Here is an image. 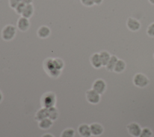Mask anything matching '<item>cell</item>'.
<instances>
[{
    "instance_id": "cell-1",
    "label": "cell",
    "mask_w": 154,
    "mask_h": 137,
    "mask_svg": "<svg viewBox=\"0 0 154 137\" xmlns=\"http://www.w3.org/2000/svg\"><path fill=\"white\" fill-rule=\"evenodd\" d=\"M56 102L55 95L52 92L45 93L41 98V103L43 108H49L54 106Z\"/></svg>"
},
{
    "instance_id": "cell-2",
    "label": "cell",
    "mask_w": 154,
    "mask_h": 137,
    "mask_svg": "<svg viewBox=\"0 0 154 137\" xmlns=\"http://www.w3.org/2000/svg\"><path fill=\"white\" fill-rule=\"evenodd\" d=\"M133 82L135 86L140 88H144L149 84V80L145 75L140 73L135 75L133 78Z\"/></svg>"
},
{
    "instance_id": "cell-3",
    "label": "cell",
    "mask_w": 154,
    "mask_h": 137,
    "mask_svg": "<svg viewBox=\"0 0 154 137\" xmlns=\"http://www.w3.org/2000/svg\"><path fill=\"white\" fill-rule=\"evenodd\" d=\"M86 99L91 104H97L100 102V96L99 93L94 90L91 89L86 92Z\"/></svg>"
},
{
    "instance_id": "cell-4",
    "label": "cell",
    "mask_w": 154,
    "mask_h": 137,
    "mask_svg": "<svg viewBox=\"0 0 154 137\" xmlns=\"http://www.w3.org/2000/svg\"><path fill=\"white\" fill-rule=\"evenodd\" d=\"M106 88V84L105 82L101 79H96L93 84V90L96 91L99 94H103Z\"/></svg>"
},
{
    "instance_id": "cell-5",
    "label": "cell",
    "mask_w": 154,
    "mask_h": 137,
    "mask_svg": "<svg viewBox=\"0 0 154 137\" xmlns=\"http://www.w3.org/2000/svg\"><path fill=\"white\" fill-rule=\"evenodd\" d=\"M126 26L131 31H138L141 28L140 22L134 17H129L126 20Z\"/></svg>"
},
{
    "instance_id": "cell-6",
    "label": "cell",
    "mask_w": 154,
    "mask_h": 137,
    "mask_svg": "<svg viewBox=\"0 0 154 137\" xmlns=\"http://www.w3.org/2000/svg\"><path fill=\"white\" fill-rule=\"evenodd\" d=\"M127 129L130 135L134 137H138L141 132V127L137 123H131L127 126Z\"/></svg>"
},
{
    "instance_id": "cell-7",
    "label": "cell",
    "mask_w": 154,
    "mask_h": 137,
    "mask_svg": "<svg viewBox=\"0 0 154 137\" xmlns=\"http://www.w3.org/2000/svg\"><path fill=\"white\" fill-rule=\"evenodd\" d=\"M15 34V28L11 25L6 26L2 30V37L5 40L12 39Z\"/></svg>"
},
{
    "instance_id": "cell-8",
    "label": "cell",
    "mask_w": 154,
    "mask_h": 137,
    "mask_svg": "<svg viewBox=\"0 0 154 137\" xmlns=\"http://www.w3.org/2000/svg\"><path fill=\"white\" fill-rule=\"evenodd\" d=\"M91 133L93 136H99L102 134L103 132V126L99 123H94L90 125Z\"/></svg>"
},
{
    "instance_id": "cell-9",
    "label": "cell",
    "mask_w": 154,
    "mask_h": 137,
    "mask_svg": "<svg viewBox=\"0 0 154 137\" xmlns=\"http://www.w3.org/2000/svg\"><path fill=\"white\" fill-rule=\"evenodd\" d=\"M78 131L82 137H90L91 135L90 126L87 124H82L79 125L78 128Z\"/></svg>"
},
{
    "instance_id": "cell-10",
    "label": "cell",
    "mask_w": 154,
    "mask_h": 137,
    "mask_svg": "<svg viewBox=\"0 0 154 137\" xmlns=\"http://www.w3.org/2000/svg\"><path fill=\"white\" fill-rule=\"evenodd\" d=\"M90 62L91 65L96 68H99L102 66L99 53H95L93 54L90 58Z\"/></svg>"
},
{
    "instance_id": "cell-11",
    "label": "cell",
    "mask_w": 154,
    "mask_h": 137,
    "mask_svg": "<svg viewBox=\"0 0 154 137\" xmlns=\"http://www.w3.org/2000/svg\"><path fill=\"white\" fill-rule=\"evenodd\" d=\"M48 117V108H42L37 111L35 115V119L37 121H40L44 118Z\"/></svg>"
},
{
    "instance_id": "cell-12",
    "label": "cell",
    "mask_w": 154,
    "mask_h": 137,
    "mask_svg": "<svg viewBox=\"0 0 154 137\" xmlns=\"http://www.w3.org/2000/svg\"><path fill=\"white\" fill-rule=\"evenodd\" d=\"M53 121L51 120L49 118H44L38 121V127L44 130H46L49 129L53 124Z\"/></svg>"
},
{
    "instance_id": "cell-13",
    "label": "cell",
    "mask_w": 154,
    "mask_h": 137,
    "mask_svg": "<svg viewBox=\"0 0 154 137\" xmlns=\"http://www.w3.org/2000/svg\"><path fill=\"white\" fill-rule=\"evenodd\" d=\"M99 56H100V58L101 60L102 65L103 66H106L111 58V55L109 54V53L108 52L103 50V51H102L100 52Z\"/></svg>"
},
{
    "instance_id": "cell-14",
    "label": "cell",
    "mask_w": 154,
    "mask_h": 137,
    "mask_svg": "<svg viewBox=\"0 0 154 137\" xmlns=\"http://www.w3.org/2000/svg\"><path fill=\"white\" fill-rule=\"evenodd\" d=\"M126 68V63L122 59H118L114 68V72L117 73L123 72Z\"/></svg>"
},
{
    "instance_id": "cell-15",
    "label": "cell",
    "mask_w": 154,
    "mask_h": 137,
    "mask_svg": "<svg viewBox=\"0 0 154 137\" xmlns=\"http://www.w3.org/2000/svg\"><path fill=\"white\" fill-rule=\"evenodd\" d=\"M17 26L20 30L23 31H26L29 26V22L28 19L25 17L20 18V19L18 20Z\"/></svg>"
},
{
    "instance_id": "cell-16",
    "label": "cell",
    "mask_w": 154,
    "mask_h": 137,
    "mask_svg": "<svg viewBox=\"0 0 154 137\" xmlns=\"http://www.w3.org/2000/svg\"><path fill=\"white\" fill-rule=\"evenodd\" d=\"M48 118H50L51 120L54 121L58 118V111L55 107L52 106V107L48 108Z\"/></svg>"
},
{
    "instance_id": "cell-17",
    "label": "cell",
    "mask_w": 154,
    "mask_h": 137,
    "mask_svg": "<svg viewBox=\"0 0 154 137\" xmlns=\"http://www.w3.org/2000/svg\"><path fill=\"white\" fill-rule=\"evenodd\" d=\"M118 60V58L115 55H112L111 56V58L109 59V61H108V64H106V65L105 66L106 69L108 70V71H110V72H112L114 70V67L116 65V64Z\"/></svg>"
},
{
    "instance_id": "cell-18",
    "label": "cell",
    "mask_w": 154,
    "mask_h": 137,
    "mask_svg": "<svg viewBox=\"0 0 154 137\" xmlns=\"http://www.w3.org/2000/svg\"><path fill=\"white\" fill-rule=\"evenodd\" d=\"M49 33H50V30L49 28L45 26L40 27L37 31L38 35L41 38L47 37L49 35Z\"/></svg>"
},
{
    "instance_id": "cell-19",
    "label": "cell",
    "mask_w": 154,
    "mask_h": 137,
    "mask_svg": "<svg viewBox=\"0 0 154 137\" xmlns=\"http://www.w3.org/2000/svg\"><path fill=\"white\" fill-rule=\"evenodd\" d=\"M75 135V130L72 128L64 129L60 135V137H73Z\"/></svg>"
},
{
    "instance_id": "cell-20",
    "label": "cell",
    "mask_w": 154,
    "mask_h": 137,
    "mask_svg": "<svg viewBox=\"0 0 154 137\" xmlns=\"http://www.w3.org/2000/svg\"><path fill=\"white\" fill-rule=\"evenodd\" d=\"M32 13V7L30 4H27L25 6V8L22 13L23 16L25 17H29Z\"/></svg>"
},
{
    "instance_id": "cell-21",
    "label": "cell",
    "mask_w": 154,
    "mask_h": 137,
    "mask_svg": "<svg viewBox=\"0 0 154 137\" xmlns=\"http://www.w3.org/2000/svg\"><path fill=\"white\" fill-rule=\"evenodd\" d=\"M152 132L149 128L145 127L142 129L141 132L138 137H152Z\"/></svg>"
},
{
    "instance_id": "cell-22",
    "label": "cell",
    "mask_w": 154,
    "mask_h": 137,
    "mask_svg": "<svg viewBox=\"0 0 154 137\" xmlns=\"http://www.w3.org/2000/svg\"><path fill=\"white\" fill-rule=\"evenodd\" d=\"M147 34L150 37H154V22L150 23L146 30Z\"/></svg>"
},
{
    "instance_id": "cell-23",
    "label": "cell",
    "mask_w": 154,
    "mask_h": 137,
    "mask_svg": "<svg viewBox=\"0 0 154 137\" xmlns=\"http://www.w3.org/2000/svg\"><path fill=\"white\" fill-rule=\"evenodd\" d=\"M81 2L85 6H87V7H90V6H92L94 3L93 2L92 0H81Z\"/></svg>"
},
{
    "instance_id": "cell-24",
    "label": "cell",
    "mask_w": 154,
    "mask_h": 137,
    "mask_svg": "<svg viewBox=\"0 0 154 137\" xmlns=\"http://www.w3.org/2000/svg\"><path fill=\"white\" fill-rule=\"evenodd\" d=\"M20 0H10V4L11 7H17L19 4Z\"/></svg>"
},
{
    "instance_id": "cell-25",
    "label": "cell",
    "mask_w": 154,
    "mask_h": 137,
    "mask_svg": "<svg viewBox=\"0 0 154 137\" xmlns=\"http://www.w3.org/2000/svg\"><path fill=\"white\" fill-rule=\"evenodd\" d=\"M92 1H93V3L96 4V5L100 4L102 2V1H103V0H92Z\"/></svg>"
},
{
    "instance_id": "cell-26",
    "label": "cell",
    "mask_w": 154,
    "mask_h": 137,
    "mask_svg": "<svg viewBox=\"0 0 154 137\" xmlns=\"http://www.w3.org/2000/svg\"><path fill=\"white\" fill-rule=\"evenodd\" d=\"M42 137H54V136L50 133H46V134H44Z\"/></svg>"
},
{
    "instance_id": "cell-27",
    "label": "cell",
    "mask_w": 154,
    "mask_h": 137,
    "mask_svg": "<svg viewBox=\"0 0 154 137\" xmlns=\"http://www.w3.org/2000/svg\"><path fill=\"white\" fill-rule=\"evenodd\" d=\"M21 1H22L23 3H27L28 4H29V3L31 2V0H21Z\"/></svg>"
},
{
    "instance_id": "cell-28",
    "label": "cell",
    "mask_w": 154,
    "mask_h": 137,
    "mask_svg": "<svg viewBox=\"0 0 154 137\" xmlns=\"http://www.w3.org/2000/svg\"><path fill=\"white\" fill-rule=\"evenodd\" d=\"M2 99H3V96H2V93H1V91H0V103H1V101L2 100Z\"/></svg>"
},
{
    "instance_id": "cell-29",
    "label": "cell",
    "mask_w": 154,
    "mask_h": 137,
    "mask_svg": "<svg viewBox=\"0 0 154 137\" xmlns=\"http://www.w3.org/2000/svg\"><path fill=\"white\" fill-rule=\"evenodd\" d=\"M148 1H149V2L151 4L154 5V0H148Z\"/></svg>"
},
{
    "instance_id": "cell-30",
    "label": "cell",
    "mask_w": 154,
    "mask_h": 137,
    "mask_svg": "<svg viewBox=\"0 0 154 137\" xmlns=\"http://www.w3.org/2000/svg\"><path fill=\"white\" fill-rule=\"evenodd\" d=\"M153 58H154V55H153Z\"/></svg>"
}]
</instances>
